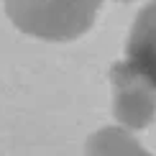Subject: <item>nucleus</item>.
<instances>
[{
  "label": "nucleus",
  "mask_w": 156,
  "mask_h": 156,
  "mask_svg": "<svg viewBox=\"0 0 156 156\" xmlns=\"http://www.w3.org/2000/svg\"><path fill=\"white\" fill-rule=\"evenodd\" d=\"M87 156H151L131 133L120 128L97 131L87 141Z\"/></svg>",
  "instance_id": "20e7f679"
},
{
  "label": "nucleus",
  "mask_w": 156,
  "mask_h": 156,
  "mask_svg": "<svg viewBox=\"0 0 156 156\" xmlns=\"http://www.w3.org/2000/svg\"><path fill=\"white\" fill-rule=\"evenodd\" d=\"M18 31L44 41H72L92 28L102 0H3Z\"/></svg>",
  "instance_id": "f257e3e1"
},
{
  "label": "nucleus",
  "mask_w": 156,
  "mask_h": 156,
  "mask_svg": "<svg viewBox=\"0 0 156 156\" xmlns=\"http://www.w3.org/2000/svg\"><path fill=\"white\" fill-rule=\"evenodd\" d=\"M126 64L156 87V0L136 16L126 44Z\"/></svg>",
  "instance_id": "7ed1b4c3"
},
{
  "label": "nucleus",
  "mask_w": 156,
  "mask_h": 156,
  "mask_svg": "<svg viewBox=\"0 0 156 156\" xmlns=\"http://www.w3.org/2000/svg\"><path fill=\"white\" fill-rule=\"evenodd\" d=\"M120 3H126V0H120Z\"/></svg>",
  "instance_id": "39448f33"
},
{
  "label": "nucleus",
  "mask_w": 156,
  "mask_h": 156,
  "mask_svg": "<svg viewBox=\"0 0 156 156\" xmlns=\"http://www.w3.org/2000/svg\"><path fill=\"white\" fill-rule=\"evenodd\" d=\"M110 77L115 87V118L133 131L146 128L156 115V87L126 62L113 64Z\"/></svg>",
  "instance_id": "f03ea898"
}]
</instances>
